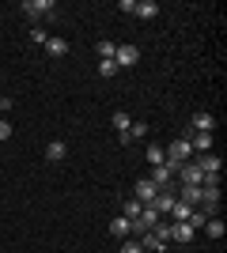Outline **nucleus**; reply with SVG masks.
Segmentation results:
<instances>
[{"label":"nucleus","mask_w":227,"mask_h":253,"mask_svg":"<svg viewBox=\"0 0 227 253\" xmlns=\"http://www.w3.org/2000/svg\"><path fill=\"white\" fill-rule=\"evenodd\" d=\"M163 151H167V163H163V167L171 170V174H178V167L193 159V148H189V136H178V140L171 144V148H163Z\"/></svg>","instance_id":"obj_1"},{"label":"nucleus","mask_w":227,"mask_h":253,"mask_svg":"<svg viewBox=\"0 0 227 253\" xmlns=\"http://www.w3.org/2000/svg\"><path fill=\"white\" fill-rule=\"evenodd\" d=\"M114 64H118V72H121V68H133V64H140V49H136V45H118Z\"/></svg>","instance_id":"obj_2"},{"label":"nucleus","mask_w":227,"mask_h":253,"mask_svg":"<svg viewBox=\"0 0 227 253\" xmlns=\"http://www.w3.org/2000/svg\"><path fill=\"white\" fill-rule=\"evenodd\" d=\"M53 0H23V11L31 15V19H42V15H53Z\"/></svg>","instance_id":"obj_3"},{"label":"nucleus","mask_w":227,"mask_h":253,"mask_svg":"<svg viewBox=\"0 0 227 253\" xmlns=\"http://www.w3.org/2000/svg\"><path fill=\"white\" fill-rule=\"evenodd\" d=\"M212 128H216V117L208 114V110H197L189 117V132H212Z\"/></svg>","instance_id":"obj_4"},{"label":"nucleus","mask_w":227,"mask_h":253,"mask_svg":"<svg viewBox=\"0 0 227 253\" xmlns=\"http://www.w3.org/2000/svg\"><path fill=\"white\" fill-rule=\"evenodd\" d=\"M155 197H159V189H155V185H151L148 178H144V181H136V189H133V201H140V204H151Z\"/></svg>","instance_id":"obj_5"},{"label":"nucleus","mask_w":227,"mask_h":253,"mask_svg":"<svg viewBox=\"0 0 227 253\" xmlns=\"http://www.w3.org/2000/svg\"><path fill=\"white\" fill-rule=\"evenodd\" d=\"M193 163L201 167V174H220V167H224V163H220V155H212V151H205V155L193 159Z\"/></svg>","instance_id":"obj_6"},{"label":"nucleus","mask_w":227,"mask_h":253,"mask_svg":"<svg viewBox=\"0 0 227 253\" xmlns=\"http://www.w3.org/2000/svg\"><path fill=\"white\" fill-rule=\"evenodd\" d=\"M133 15H136V19H155V15H159V4H155V0H136Z\"/></svg>","instance_id":"obj_7"},{"label":"nucleus","mask_w":227,"mask_h":253,"mask_svg":"<svg viewBox=\"0 0 227 253\" xmlns=\"http://www.w3.org/2000/svg\"><path fill=\"white\" fill-rule=\"evenodd\" d=\"M197 227H189V223H171V238L174 242H193Z\"/></svg>","instance_id":"obj_8"},{"label":"nucleus","mask_w":227,"mask_h":253,"mask_svg":"<svg viewBox=\"0 0 227 253\" xmlns=\"http://www.w3.org/2000/svg\"><path fill=\"white\" fill-rule=\"evenodd\" d=\"M178 201H182V204H189V208H197V204H201V185H182Z\"/></svg>","instance_id":"obj_9"},{"label":"nucleus","mask_w":227,"mask_h":253,"mask_svg":"<svg viewBox=\"0 0 227 253\" xmlns=\"http://www.w3.org/2000/svg\"><path fill=\"white\" fill-rule=\"evenodd\" d=\"M110 234H114V238H129V234H133V223L125 219V215H118V219L110 223Z\"/></svg>","instance_id":"obj_10"},{"label":"nucleus","mask_w":227,"mask_h":253,"mask_svg":"<svg viewBox=\"0 0 227 253\" xmlns=\"http://www.w3.org/2000/svg\"><path fill=\"white\" fill-rule=\"evenodd\" d=\"M163 246H167V242H163V238H159V234H144V242H140V250L144 253H163Z\"/></svg>","instance_id":"obj_11"},{"label":"nucleus","mask_w":227,"mask_h":253,"mask_svg":"<svg viewBox=\"0 0 227 253\" xmlns=\"http://www.w3.org/2000/svg\"><path fill=\"white\" fill-rule=\"evenodd\" d=\"M189 148H193V155H197V151H201V155H205V151L212 148V132H197V136L189 140Z\"/></svg>","instance_id":"obj_12"},{"label":"nucleus","mask_w":227,"mask_h":253,"mask_svg":"<svg viewBox=\"0 0 227 253\" xmlns=\"http://www.w3.org/2000/svg\"><path fill=\"white\" fill-rule=\"evenodd\" d=\"M45 53H49V57H65L68 42H65V38H45Z\"/></svg>","instance_id":"obj_13"},{"label":"nucleus","mask_w":227,"mask_h":253,"mask_svg":"<svg viewBox=\"0 0 227 253\" xmlns=\"http://www.w3.org/2000/svg\"><path fill=\"white\" fill-rule=\"evenodd\" d=\"M65 155H68V144H61V140H53V144L45 148V159H49V163H61Z\"/></svg>","instance_id":"obj_14"},{"label":"nucleus","mask_w":227,"mask_h":253,"mask_svg":"<svg viewBox=\"0 0 227 253\" xmlns=\"http://www.w3.org/2000/svg\"><path fill=\"white\" fill-rule=\"evenodd\" d=\"M148 163L151 167H163V163H167V151H163L159 144H148Z\"/></svg>","instance_id":"obj_15"},{"label":"nucleus","mask_w":227,"mask_h":253,"mask_svg":"<svg viewBox=\"0 0 227 253\" xmlns=\"http://www.w3.org/2000/svg\"><path fill=\"white\" fill-rule=\"evenodd\" d=\"M140 208H144V204L140 201H133V197H129V201H125V211H121V215H125V219H140Z\"/></svg>","instance_id":"obj_16"},{"label":"nucleus","mask_w":227,"mask_h":253,"mask_svg":"<svg viewBox=\"0 0 227 253\" xmlns=\"http://www.w3.org/2000/svg\"><path fill=\"white\" fill-rule=\"evenodd\" d=\"M189 211H193V208H189V204H182V201H174L171 215H174V223H185V219H189Z\"/></svg>","instance_id":"obj_17"},{"label":"nucleus","mask_w":227,"mask_h":253,"mask_svg":"<svg viewBox=\"0 0 227 253\" xmlns=\"http://www.w3.org/2000/svg\"><path fill=\"white\" fill-rule=\"evenodd\" d=\"M205 231H208V238H224V223L212 215V219H205Z\"/></svg>","instance_id":"obj_18"},{"label":"nucleus","mask_w":227,"mask_h":253,"mask_svg":"<svg viewBox=\"0 0 227 253\" xmlns=\"http://www.w3.org/2000/svg\"><path fill=\"white\" fill-rule=\"evenodd\" d=\"M114 53H118V42H98V57L102 61H114Z\"/></svg>","instance_id":"obj_19"},{"label":"nucleus","mask_w":227,"mask_h":253,"mask_svg":"<svg viewBox=\"0 0 227 253\" xmlns=\"http://www.w3.org/2000/svg\"><path fill=\"white\" fill-rule=\"evenodd\" d=\"M129 114H125V110H118V114H114V128H118V132H129Z\"/></svg>","instance_id":"obj_20"},{"label":"nucleus","mask_w":227,"mask_h":253,"mask_svg":"<svg viewBox=\"0 0 227 253\" xmlns=\"http://www.w3.org/2000/svg\"><path fill=\"white\" fill-rule=\"evenodd\" d=\"M98 76H118V64L114 61H98Z\"/></svg>","instance_id":"obj_21"},{"label":"nucleus","mask_w":227,"mask_h":253,"mask_svg":"<svg viewBox=\"0 0 227 253\" xmlns=\"http://www.w3.org/2000/svg\"><path fill=\"white\" fill-rule=\"evenodd\" d=\"M140 136H148V125H140V121L129 125V140H140Z\"/></svg>","instance_id":"obj_22"},{"label":"nucleus","mask_w":227,"mask_h":253,"mask_svg":"<svg viewBox=\"0 0 227 253\" xmlns=\"http://www.w3.org/2000/svg\"><path fill=\"white\" fill-rule=\"evenodd\" d=\"M45 38H49V34H45V31H42V27H34V31H31V42H38V45H45Z\"/></svg>","instance_id":"obj_23"},{"label":"nucleus","mask_w":227,"mask_h":253,"mask_svg":"<svg viewBox=\"0 0 227 253\" xmlns=\"http://www.w3.org/2000/svg\"><path fill=\"white\" fill-rule=\"evenodd\" d=\"M121 253H144V250H140V242H125V246H121Z\"/></svg>","instance_id":"obj_24"},{"label":"nucleus","mask_w":227,"mask_h":253,"mask_svg":"<svg viewBox=\"0 0 227 253\" xmlns=\"http://www.w3.org/2000/svg\"><path fill=\"white\" fill-rule=\"evenodd\" d=\"M8 136H11V125H8V121H0V144H4Z\"/></svg>","instance_id":"obj_25"}]
</instances>
